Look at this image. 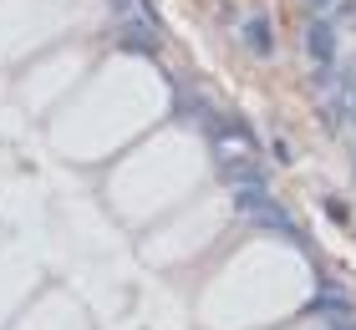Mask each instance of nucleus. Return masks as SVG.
<instances>
[{
  "mask_svg": "<svg viewBox=\"0 0 356 330\" xmlns=\"http://www.w3.org/2000/svg\"><path fill=\"white\" fill-rule=\"evenodd\" d=\"M336 21H351V26H356V0H346V6H336Z\"/></svg>",
  "mask_w": 356,
  "mask_h": 330,
  "instance_id": "nucleus-6",
  "label": "nucleus"
},
{
  "mask_svg": "<svg viewBox=\"0 0 356 330\" xmlns=\"http://www.w3.org/2000/svg\"><path fill=\"white\" fill-rule=\"evenodd\" d=\"M239 36H245V46H250L254 56H270V51H275V31H270V15H260V10H254L250 21H245V31H239Z\"/></svg>",
  "mask_w": 356,
  "mask_h": 330,
  "instance_id": "nucleus-3",
  "label": "nucleus"
},
{
  "mask_svg": "<svg viewBox=\"0 0 356 330\" xmlns=\"http://www.w3.org/2000/svg\"><path fill=\"white\" fill-rule=\"evenodd\" d=\"M311 310H331L336 320H351V300H346V290H336V285H321L316 300H311Z\"/></svg>",
  "mask_w": 356,
  "mask_h": 330,
  "instance_id": "nucleus-4",
  "label": "nucleus"
},
{
  "mask_svg": "<svg viewBox=\"0 0 356 330\" xmlns=\"http://www.w3.org/2000/svg\"><path fill=\"white\" fill-rule=\"evenodd\" d=\"M305 51H311V61L331 66V56H336V26L326 21V15L311 21V31H305Z\"/></svg>",
  "mask_w": 356,
  "mask_h": 330,
  "instance_id": "nucleus-2",
  "label": "nucleus"
},
{
  "mask_svg": "<svg viewBox=\"0 0 356 330\" xmlns=\"http://www.w3.org/2000/svg\"><path fill=\"white\" fill-rule=\"evenodd\" d=\"M118 46H122V51H138V56H153V51H158V36H153V26H148V21L127 15L122 31H118Z\"/></svg>",
  "mask_w": 356,
  "mask_h": 330,
  "instance_id": "nucleus-1",
  "label": "nucleus"
},
{
  "mask_svg": "<svg viewBox=\"0 0 356 330\" xmlns=\"http://www.w3.org/2000/svg\"><path fill=\"white\" fill-rule=\"evenodd\" d=\"M326 213H331V219H336V224H346V219H351V213H346V204H341V198H326Z\"/></svg>",
  "mask_w": 356,
  "mask_h": 330,
  "instance_id": "nucleus-5",
  "label": "nucleus"
},
{
  "mask_svg": "<svg viewBox=\"0 0 356 330\" xmlns=\"http://www.w3.org/2000/svg\"><path fill=\"white\" fill-rule=\"evenodd\" d=\"M305 6H311V10L321 15V10H326V6H331V0H305Z\"/></svg>",
  "mask_w": 356,
  "mask_h": 330,
  "instance_id": "nucleus-7",
  "label": "nucleus"
}]
</instances>
